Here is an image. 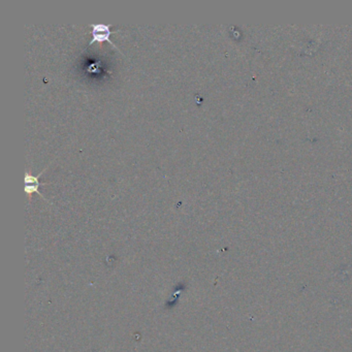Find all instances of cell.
<instances>
[{"label":"cell","mask_w":352,"mask_h":352,"mask_svg":"<svg viewBox=\"0 0 352 352\" xmlns=\"http://www.w3.org/2000/svg\"><path fill=\"white\" fill-rule=\"evenodd\" d=\"M45 171H46V168L36 177L31 175V174H29V173H26L25 178H24V183H25V188L24 189H25V192L28 195H31L32 193L36 192V193H38L41 196V198L45 199V196L41 194V192H39V190H38V187L40 186V183L38 182V178L41 176V174H43Z\"/></svg>","instance_id":"2"},{"label":"cell","mask_w":352,"mask_h":352,"mask_svg":"<svg viewBox=\"0 0 352 352\" xmlns=\"http://www.w3.org/2000/svg\"><path fill=\"white\" fill-rule=\"evenodd\" d=\"M92 28V38L90 40L89 45H93L94 43H104V41H108L113 47L116 48V50H119V48L113 44V41H111V30L110 28L112 25H106V24H91L90 25ZM120 51V50H119Z\"/></svg>","instance_id":"1"}]
</instances>
